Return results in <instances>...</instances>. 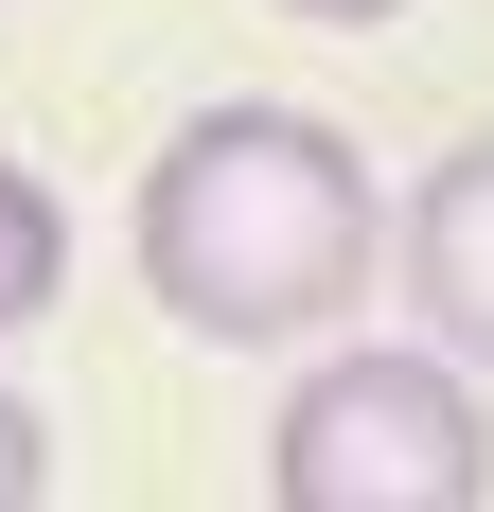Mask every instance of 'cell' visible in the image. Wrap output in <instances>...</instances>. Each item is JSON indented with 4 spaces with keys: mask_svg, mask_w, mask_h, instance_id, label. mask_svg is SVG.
Segmentation results:
<instances>
[{
    "mask_svg": "<svg viewBox=\"0 0 494 512\" xmlns=\"http://www.w3.org/2000/svg\"><path fill=\"white\" fill-rule=\"evenodd\" d=\"M124 265L195 354H300L371 301L389 265V195L371 142L318 106H195L124 195Z\"/></svg>",
    "mask_w": 494,
    "mask_h": 512,
    "instance_id": "6da1fadb",
    "label": "cell"
},
{
    "mask_svg": "<svg viewBox=\"0 0 494 512\" xmlns=\"http://www.w3.org/2000/svg\"><path fill=\"white\" fill-rule=\"evenodd\" d=\"M265 495L283 512H477L494 495V389L424 336H353L283 389Z\"/></svg>",
    "mask_w": 494,
    "mask_h": 512,
    "instance_id": "7a4b0ae2",
    "label": "cell"
},
{
    "mask_svg": "<svg viewBox=\"0 0 494 512\" xmlns=\"http://www.w3.org/2000/svg\"><path fill=\"white\" fill-rule=\"evenodd\" d=\"M389 301H406L424 354H459L494 389V142H442L389 195Z\"/></svg>",
    "mask_w": 494,
    "mask_h": 512,
    "instance_id": "3957f363",
    "label": "cell"
},
{
    "mask_svg": "<svg viewBox=\"0 0 494 512\" xmlns=\"http://www.w3.org/2000/svg\"><path fill=\"white\" fill-rule=\"evenodd\" d=\"M53 283H71V212H53V177H18V159H0V336H36Z\"/></svg>",
    "mask_w": 494,
    "mask_h": 512,
    "instance_id": "277c9868",
    "label": "cell"
},
{
    "mask_svg": "<svg viewBox=\"0 0 494 512\" xmlns=\"http://www.w3.org/2000/svg\"><path fill=\"white\" fill-rule=\"evenodd\" d=\"M36 495H53V424L0 389V512H36Z\"/></svg>",
    "mask_w": 494,
    "mask_h": 512,
    "instance_id": "5b68a950",
    "label": "cell"
},
{
    "mask_svg": "<svg viewBox=\"0 0 494 512\" xmlns=\"http://www.w3.org/2000/svg\"><path fill=\"white\" fill-rule=\"evenodd\" d=\"M265 18H300V36H389L406 0H265Z\"/></svg>",
    "mask_w": 494,
    "mask_h": 512,
    "instance_id": "8992f818",
    "label": "cell"
}]
</instances>
